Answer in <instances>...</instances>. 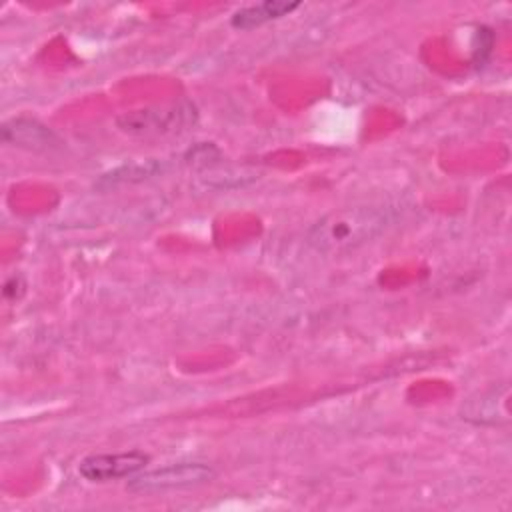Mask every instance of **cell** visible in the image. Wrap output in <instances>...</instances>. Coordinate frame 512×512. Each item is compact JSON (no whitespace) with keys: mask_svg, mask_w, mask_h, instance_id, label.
Here are the masks:
<instances>
[{"mask_svg":"<svg viewBox=\"0 0 512 512\" xmlns=\"http://www.w3.org/2000/svg\"><path fill=\"white\" fill-rule=\"evenodd\" d=\"M392 222L390 208L362 204L332 210L308 230V244L326 256L352 252L380 236Z\"/></svg>","mask_w":512,"mask_h":512,"instance_id":"6da1fadb","label":"cell"},{"mask_svg":"<svg viewBox=\"0 0 512 512\" xmlns=\"http://www.w3.org/2000/svg\"><path fill=\"white\" fill-rule=\"evenodd\" d=\"M298 6H300V2H284V0H266V2L250 4V6L236 10L230 18V24L238 30H250V28L262 26L270 20L290 14Z\"/></svg>","mask_w":512,"mask_h":512,"instance_id":"52a82bcc","label":"cell"},{"mask_svg":"<svg viewBox=\"0 0 512 512\" xmlns=\"http://www.w3.org/2000/svg\"><path fill=\"white\" fill-rule=\"evenodd\" d=\"M216 476L214 468L204 462H176L166 464L152 470H140L138 474L130 476L128 490L130 492H164L174 488H188L210 482Z\"/></svg>","mask_w":512,"mask_h":512,"instance_id":"7a4b0ae2","label":"cell"},{"mask_svg":"<svg viewBox=\"0 0 512 512\" xmlns=\"http://www.w3.org/2000/svg\"><path fill=\"white\" fill-rule=\"evenodd\" d=\"M158 168H160L158 162H144V164L136 162V164H130V166H124V168H118V170L110 172L108 176H104V180H108L110 184H114L118 180H122V182H126V180H142V178H148L150 174L158 172Z\"/></svg>","mask_w":512,"mask_h":512,"instance_id":"ba28073f","label":"cell"},{"mask_svg":"<svg viewBox=\"0 0 512 512\" xmlns=\"http://www.w3.org/2000/svg\"><path fill=\"white\" fill-rule=\"evenodd\" d=\"M460 416L480 426L506 424L510 420V388L502 384L476 392L462 404Z\"/></svg>","mask_w":512,"mask_h":512,"instance_id":"5b68a950","label":"cell"},{"mask_svg":"<svg viewBox=\"0 0 512 512\" xmlns=\"http://www.w3.org/2000/svg\"><path fill=\"white\" fill-rule=\"evenodd\" d=\"M190 116H194L192 106L134 110L120 116L118 126L122 132L132 136H158L176 132L180 126L190 122Z\"/></svg>","mask_w":512,"mask_h":512,"instance_id":"3957f363","label":"cell"},{"mask_svg":"<svg viewBox=\"0 0 512 512\" xmlns=\"http://www.w3.org/2000/svg\"><path fill=\"white\" fill-rule=\"evenodd\" d=\"M150 456L140 450L114 452V454H90L80 460L78 472L88 482H110L128 478L146 468Z\"/></svg>","mask_w":512,"mask_h":512,"instance_id":"277c9868","label":"cell"},{"mask_svg":"<svg viewBox=\"0 0 512 512\" xmlns=\"http://www.w3.org/2000/svg\"><path fill=\"white\" fill-rule=\"evenodd\" d=\"M2 140L28 150H50L60 144L58 136L38 120L32 118H12L0 128Z\"/></svg>","mask_w":512,"mask_h":512,"instance_id":"8992f818","label":"cell"}]
</instances>
